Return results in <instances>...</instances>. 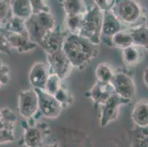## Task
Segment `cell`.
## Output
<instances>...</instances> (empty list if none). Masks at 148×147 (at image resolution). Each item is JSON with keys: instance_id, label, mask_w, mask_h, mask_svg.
<instances>
[{"instance_id": "6da1fadb", "label": "cell", "mask_w": 148, "mask_h": 147, "mask_svg": "<svg viewBox=\"0 0 148 147\" xmlns=\"http://www.w3.org/2000/svg\"><path fill=\"white\" fill-rule=\"evenodd\" d=\"M74 68L82 69L98 55L97 46L79 34L68 32L62 48Z\"/></svg>"}, {"instance_id": "7a4b0ae2", "label": "cell", "mask_w": 148, "mask_h": 147, "mask_svg": "<svg viewBox=\"0 0 148 147\" xmlns=\"http://www.w3.org/2000/svg\"><path fill=\"white\" fill-rule=\"evenodd\" d=\"M111 11L126 29L145 25L147 16L136 0H116Z\"/></svg>"}, {"instance_id": "3957f363", "label": "cell", "mask_w": 148, "mask_h": 147, "mask_svg": "<svg viewBox=\"0 0 148 147\" xmlns=\"http://www.w3.org/2000/svg\"><path fill=\"white\" fill-rule=\"evenodd\" d=\"M25 26L29 39L38 46L46 35L56 27V20L49 12L33 13L25 20Z\"/></svg>"}, {"instance_id": "277c9868", "label": "cell", "mask_w": 148, "mask_h": 147, "mask_svg": "<svg viewBox=\"0 0 148 147\" xmlns=\"http://www.w3.org/2000/svg\"><path fill=\"white\" fill-rule=\"evenodd\" d=\"M103 20V12L96 5L87 10L84 14L83 25L79 35L98 46L101 43Z\"/></svg>"}, {"instance_id": "5b68a950", "label": "cell", "mask_w": 148, "mask_h": 147, "mask_svg": "<svg viewBox=\"0 0 148 147\" xmlns=\"http://www.w3.org/2000/svg\"><path fill=\"white\" fill-rule=\"evenodd\" d=\"M114 92L128 101L134 99L136 93L135 82L131 74L126 71H116L111 81Z\"/></svg>"}, {"instance_id": "8992f818", "label": "cell", "mask_w": 148, "mask_h": 147, "mask_svg": "<svg viewBox=\"0 0 148 147\" xmlns=\"http://www.w3.org/2000/svg\"><path fill=\"white\" fill-rule=\"evenodd\" d=\"M130 101L125 99L114 93L112 96L101 106L99 124L101 126H106L108 124L117 119L119 110L121 106L127 105Z\"/></svg>"}, {"instance_id": "52a82bcc", "label": "cell", "mask_w": 148, "mask_h": 147, "mask_svg": "<svg viewBox=\"0 0 148 147\" xmlns=\"http://www.w3.org/2000/svg\"><path fill=\"white\" fill-rule=\"evenodd\" d=\"M47 61L50 74L57 75L61 80L66 79L74 68L63 49L47 55Z\"/></svg>"}, {"instance_id": "ba28073f", "label": "cell", "mask_w": 148, "mask_h": 147, "mask_svg": "<svg viewBox=\"0 0 148 147\" xmlns=\"http://www.w3.org/2000/svg\"><path fill=\"white\" fill-rule=\"evenodd\" d=\"M38 96V112L41 116L47 118H56L62 111L61 105L55 96L42 89L34 88Z\"/></svg>"}, {"instance_id": "9c48e42d", "label": "cell", "mask_w": 148, "mask_h": 147, "mask_svg": "<svg viewBox=\"0 0 148 147\" xmlns=\"http://www.w3.org/2000/svg\"><path fill=\"white\" fill-rule=\"evenodd\" d=\"M18 113L25 119H30L38 112V96L34 88L22 91L18 94Z\"/></svg>"}, {"instance_id": "30bf717a", "label": "cell", "mask_w": 148, "mask_h": 147, "mask_svg": "<svg viewBox=\"0 0 148 147\" xmlns=\"http://www.w3.org/2000/svg\"><path fill=\"white\" fill-rule=\"evenodd\" d=\"M25 133L23 135V144L27 147H40L44 137L49 133V126L45 123L38 124L37 126L27 124L24 126Z\"/></svg>"}, {"instance_id": "8fae6325", "label": "cell", "mask_w": 148, "mask_h": 147, "mask_svg": "<svg viewBox=\"0 0 148 147\" xmlns=\"http://www.w3.org/2000/svg\"><path fill=\"white\" fill-rule=\"evenodd\" d=\"M126 29L111 10L103 12L101 42L111 46V38L119 31Z\"/></svg>"}, {"instance_id": "7c38bea8", "label": "cell", "mask_w": 148, "mask_h": 147, "mask_svg": "<svg viewBox=\"0 0 148 147\" xmlns=\"http://www.w3.org/2000/svg\"><path fill=\"white\" fill-rule=\"evenodd\" d=\"M67 33L68 32H64L60 27H56L46 35L39 44V46H41L47 55L58 52L63 48Z\"/></svg>"}, {"instance_id": "4fadbf2b", "label": "cell", "mask_w": 148, "mask_h": 147, "mask_svg": "<svg viewBox=\"0 0 148 147\" xmlns=\"http://www.w3.org/2000/svg\"><path fill=\"white\" fill-rule=\"evenodd\" d=\"M0 31L7 38L11 48L15 49L19 53L29 52L38 46L37 44L34 43L29 39L28 36H24V35L8 32V31L5 30L1 26H0Z\"/></svg>"}, {"instance_id": "5bb4252c", "label": "cell", "mask_w": 148, "mask_h": 147, "mask_svg": "<svg viewBox=\"0 0 148 147\" xmlns=\"http://www.w3.org/2000/svg\"><path fill=\"white\" fill-rule=\"evenodd\" d=\"M50 75L48 64L38 62L33 65L29 73V81L33 88L44 90L46 83Z\"/></svg>"}, {"instance_id": "9a60e30c", "label": "cell", "mask_w": 148, "mask_h": 147, "mask_svg": "<svg viewBox=\"0 0 148 147\" xmlns=\"http://www.w3.org/2000/svg\"><path fill=\"white\" fill-rule=\"evenodd\" d=\"M111 83H102L97 81L88 92V96L96 105H102L114 94Z\"/></svg>"}, {"instance_id": "2e32d148", "label": "cell", "mask_w": 148, "mask_h": 147, "mask_svg": "<svg viewBox=\"0 0 148 147\" xmlns=\"http://www.w3.org/2000/svg\"><path fill=\"white\" fill-rule=\"evenodd\" d=\"M132 120L138 127L148 126V101L140 100L134 105L131 113Z\"/></svg>"}, {"instance_id": "e0dca14e", "label": "cell", "mask_w": 148, "mask_h": 147, "mask_svg": "<svg viewBox=\"0 0 148 147\" xmlns=\"http://www.w3.org/2000/svg\"><path fill=\"white\" fill-rule=\"evenodd\" d=\"M127 137L130 147H148V126L130 129Z\"/></svg>"}, {"instance_id": "ac0fdd59", "label": "cell", "mask_w": 148, "mask_h": 147, "mask_svg": "<svg viewBox=\"0 0 148 147\" xmlns=\"http://www.w3.org/2000/svg\"><path fill=\"white\" fill-rule=\"evenodd\" d=\"M13 16L27 20L33 15V9L29 0H10Z\"/></svg>"}, {"instance_id": "d6986e66", "label": "cell", "mask_w": 148, "mask_h": 147, "mask_svg": "<svg viewBox=\"0 0 148 147\" xmlns=\"http://www.w3.org/2000/svg\"><path fill=\"white\" fill-rule=\"evenodd\" d=\"M134 44V39L129 29H122L111 38V46L122 50Z\"/></svg>"}, {"instance_id": "ffe728a7", "label": "cell", "mask_w": 148, "mask_h": 147, "mask_svg": "<svg viewBox=\"0 0 148 147\" xmlns=\"http://www.w3.org/2000/svg\"><path fill=\"white\" fill-rule=\"evenodd\" d=\"M66 16L82 14L87 11L84 0H60Z\"/></svg>"}, {"instance_id": "44dd1931", "label": "cell", "mask_w": 148, "mask_h": 147, "mask_svg": "<svg viewBox=\"0 0 148 147\" xmlns=\"http://www.w3.org/2000/svg\"><path fill=\"white\" fill-rule=\"evenodd\" d=\"M139 48L134 44L122 50V59L127 66H134L140 61L142 58V51Z\"/></svg>"}, {"instance_id": "7402d4cb", "label": "cell", "mask_w": 148, "mask_h": 147, "mask_svg": "<svg viewBox=\"0 0 148 147\" xmlns=\"http://www.w3.org/2000/svg\"><path fill=\"white\" fill-rule=\"evenodd\" d=\"M134 39V45L145 48L148 51V27L145 25L129 29Z\"/></svg>"}, {"instance_id": "603a6c76", "label": "cell", "mask_w": 148, "mask_h": 147, "mask_svg": "<svg viewBox=\"0 0 148 147\" xmlns=\"http://www.w3.org/2000/svg\"><path fill=\"white\" fill-rule=\"evenodd\" d=\"M1 27L5 30L12 32V33L28 36V32L25 26V20H23L14 16L6 23L2 24Z\"/></svg>"}, {"instance_id": "cb8c5ba5", "label": "cell", "mask_w": 148, "mask_h": 147, "mask_svg": "<svg viewBox=\"0 0 148 147\" xmlns=\"http://www.w3.org/2000/svg\"><path fill=\"white\" fill-rule=\"evenodd\" d=\"M18 117L11 110L8 108L0 109V129H15Z\"/></svg>"}, {"instance_id": "d4e9b609", "label": "cell", "mask_w": 148, "mask_h": 147, "mask_svg": "<svg viewBox=\"0 0 148 147\" xmlns=\"http://www.w3.org/2000/svg\"><path fill=\"white\" fill-rule=\"evenodd\" d=\"M114 74L115 72L112 66L107 63H99L95 69V77L97 80L102 83H111Z\"/></svg>"}, {"instance_id": "484cf974", "label": "cell", "mask_w": 148, "mask_h": 147, "mask_svg": "<svg viewBox=\"0 0 148 147\" xmlns=\"http://www.w3.org/2000/svg\"><path fill=\"white\" fill-rule=\"evenodd\" d=\"M84 14L85 13H82L72 16H66L65 26L66 27L67 32L73 34H80L83 25Z\"/></svg>"}, {"instance_id": "4316f807", "label": "cell", "mask_w": 148, "mask_h": 147, "mask_svg": "<svg viewBox=\"0 0 148 147\" xmlns=\"http://www.w3.org/2000/svg\"><path fill=\"white\" fill-rule=\"evenodd\" d=\"M54 96L61 105L62 107H66L68 105H71L73 102V97L71 93L63 86L60 88Z\"/></svg>"}, {"instance_id": "83f0119b", "label": "cell", "mask_w": 148, "mask_h": 147, "mask_svg": "<svg viewBox=\"0 0 148 147\" xmlns=\"http://www.w3.org/2000/svg\"><path fill=\"white\" fill-rule=\"evenodd\" d=\"M13 16L10 0H0V24H4Z\"/></svg>"}, {"instance_id": "f1b7e54d", "label": "cell", "mask_w": 148, "mask_h": 147, "mask_svg": "<svg viewBox=\"0 0 148 147\" xmlns=\"http://www.w3.org/2000/svg\"><path fill=\"white\" fill-rule=\"evenodd\" d=\"M61 86V79H60V77L56 75L50 74L46 83L44 91H47L48 94L54 96Z\"/></svg>"}, {"instance_id": "f546056e", "label": "cell", "mask_w": 148, "mask_h": 147, "mask_svg": "<svg viewBox=\"0 0 148 147\" xmlns=\"http://www.w3.org/2000/svg\"><path fill=\"white\" fill-rule=\"evenodd\" d=\"M33 13L49 12V8L45 0H29Z\"/></svg>"}, {"instance_id": "4dcf8cb0", "label": "cell", "mask_w": 148, "mask_h": 147, "mask_svg": "<svg viewBox=\"0 0 148 147\" xmlns=\"http://www.w3.org/2000/svg\"><path fill=\"white\" fill-rule=\"evenodd\" d=\"M9 73H10V69L8 66H7L0 60V89L8 83L10 79Z\"/></svg>"}, {"instance_id": "1f68e13d", "label": "cell", "mask_w": 148, "mask_h": 147, "mask_svg": "<svg viewBox=\"0 0 148 147\" xmlns=\"http://www.w3.org/2000/svg\"><path fill=\"white\" fill-rule=\"evenodd\" d=\"M93 2L99 10L103 12H106L112 10L116 0H93Z\"/></svg>"}, {"instance_id": "d6a6232c", "label": "cell", "mask_w": 148, "mask_h": 147, "mask_svg": "<svg viewBox=\"0 0 148 147\" xmlns=\"http://www.w3.org/2000/svg\"><path fill=\"white\" fill-rule=\"evenodd\" d=\"M16 140L14 131L8 129H0V145L14 142Z\"/></svg>"}, {"instance_id": "836d02e7", "label": "cell", "mask_w": 148, "mask_h": 147, "mask_svg": "<svg viewBox=\"0 0 148 147\" xmlns=\"http://www.w3.org/2000/svg\"><path fill=\"white\" fill-rule=\"evenodd\" d=\"M11 46L5 35L0 31V52L11 55Z\"/></svg>"}, {"instance_id": "e575fe53", "label": "cell", "mask_w": 148, "mask_h": 147, "mask_svg": "<svg viewBox=\"0 0 148 147\" xmlns=\"http://www.w3.org/2000/svg\"><path fill=\"white\" fill-rule=\"evenodd\" d=\"M143 81L145 85L148 88V67L144 70L143 72Z\"/></svg>"}, {"instance_id": "d590c367", "label": "cell", "mask_w": 148, "mask_h": 147, "mask_svg": "<svg viewBox=\"0 0 148 147\" xmlns=\"http://www.w3.org/2000/svg\"><path fill=\"white\" fill-rule=\"evenodd\" d=\"M44 147H59V144L56 143V144H49V145L45 146Z\"/></svg>"}]
</instances>
